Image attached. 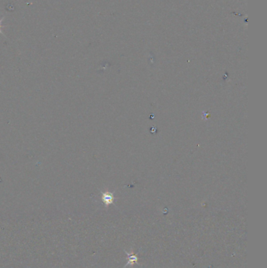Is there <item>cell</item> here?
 <instances>
[{
  "instance_id": "cell-1",
  "label": "cell",
  "mask_w": 267,
  "mask_h": 268,
  "mask_svg": "<svg viewBox=\"0 0 267 268\" xmlns=\"http://www.w3.org/2000/svg\"><path fill=\"white\" fill-rule=\"evenodd\" d=\"M128 255V263L126 264V266H133L135 263H138V257L136 254H134L133 253H126Z\"/></svg>"
},
{
  "instance_id": "cell-3",
  "label": "cell",
  "mask_w": 267,
  "mask_h": 268,
  "mask_svg": "<svg viewBox=\"0 0 267 268\" xmlns=\"http://www.w3.org/2000/svg\"><path fill=\"white\" fill-rule=\"evenodd\" d=\"M4 20V17H2V19H1V20H0V34H2V35H3V33L2 32V28H3V27H5V26H2V20Z\"/></svg>"
},
{
  "instance_id": "cell-2",
  "label": "cell",
  "mask_w": 267,
  "mask_h": 268,
  "mask_svg": "<svg viewBox=\"0 0 267 268\" xmlns=\"http://www.w3.org/2000/svg\"><path fill=\"white\" fill-rule=\"evenodd\" d=\"M104 200L107 204L111 203V202H112V196H111V195H109V196H106L105 195V196L104 197Z\"/></svg>"
}]
</instances>
